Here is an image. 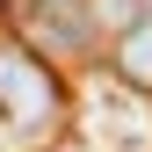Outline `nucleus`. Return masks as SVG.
<instances>
[{
  "label": "nucleus",
  "instance_id": "obj_1",
  "mask_svg": "<svg viewBox=\"0 0 152 152\" xmlns=\"http://www.w3.org/2000/svg\"><path fill=\"white\" fill-rule=\"evenodd\" d=\"M0 123L15 138H51L65 123V80L22 44H0Z\"/></svg>",
  "mask_w": 152,
  "mask_h": 152
},
{
  "label": "nucleus",
  "instance_id": "obj_2",
  "mask_svg": "<svg viewBox=\"0 0 152 152\" xmlns=\"http://www.w3.org/2000/svg\"><path fill=\"white\" fill-rule=\"evenodd\" d=\"M116 72H123L138 94H152V15H145V22H130V29L116 36Z\"/></svg>",
  "mask_w": 152,
  "mask_h": 152
},
{
  "label": "nucleus",
  "instance_id": "obj_3",
  "mask_svg": "<svg viewBox=\"0 0 152 152\" xmlns=\"http://www.w3.org/2000/svg\"><path fill=\"white\" fill-rule=\"evenodd\" d=\"M0 7H7V0H0Z\"/></svg>",
  "mask_w": 152,
  "mask_h": 152
}]
</instances>
